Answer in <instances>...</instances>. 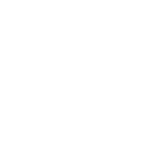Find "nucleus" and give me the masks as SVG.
<instances>
[]
</instances>
